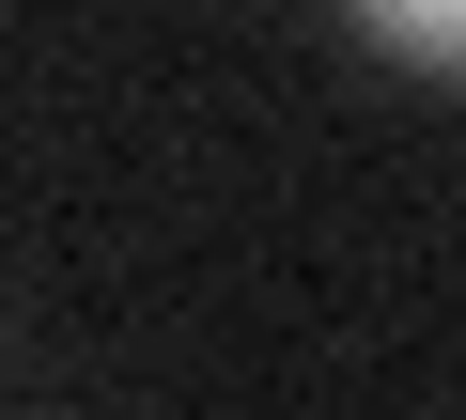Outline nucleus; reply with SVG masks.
Wrapping results in <instances>:
<instances>
[{
    "instance_id": "obj_1",
    "label": "nucleus",
    "mask_w": 466,
    "mask_h": 420,
    "mask_svg": "<svg viewBox=\"0 0 466 420\" xmlns=\"http://www.w3.org/2000/svg\"><path fill=\"white\" fill-rule=\"evenodd\" d=\"M358 32H373V47H404V63H451V47H466V16H451V0H373Z\"/></svg>"
}]
</instances>
